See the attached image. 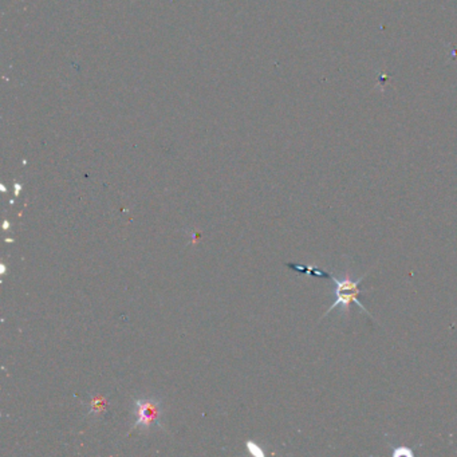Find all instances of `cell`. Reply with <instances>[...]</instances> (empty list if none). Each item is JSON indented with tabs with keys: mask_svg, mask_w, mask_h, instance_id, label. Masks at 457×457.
<instances>
[{
	"mask_svg": "<svg viewBox=\"0 0 457 457\" xmlns=\"http://www.w3.org/2000/svg\"><path fill=\"white\" fill-rule=\"evenodd\" d=\"M8 227H10V224H8V221H5V223L3 224V228L7 229V228H8Z\"/></svg>",
	"mask_w": 457,
	"mask_h": 457,
	"instance_id": "8992f818",
	"label": "cell"
},
{
	"mask_svg": "<svg viewBox=\"0 0 457 457\" xmlns=\"http://www.w3.org/2000/svg\"><path fill=\"white\" fill-rule=\"evenodd\" d=\"M133 414L136 421L130 432L136 428H140V431H150L154 428L163 429V405L156 397L137 398L133 404Z\"/></svg>",
	"mask_w": 457,
	"mask_h": 457,
	"instance_id": "7a4b0ae2",
	"label": "cell"
},
{
	"mask_svg": "<svg viewBox=\"0 0 457 457\" xmlns=\"http://www.w3.org/2000/svg\"><path fill=\"white\" fill-rule=\"evenodd\" d=\"M326 278H330L333 279V282L336 283V289H334V296H336V302L331 305V307L329 310L326 311V314L323 316H326L327 314H330L331 311L336 310L338 307H342V309H350V306L354 303L357 305L362 311H365L366 314H369L371 316L370 311L366 309L363 303H362L361 300H360V295L362 292H365V289H360V285H361V282L365 279L366 276H362L360 279L353 280L350 278H343V279H339V278H337L334 275L329 274V272H326Z\"/></svg>",
	"mask_w": 457,
	"mask_h": 457,
	"instance_id": "6da1fadb",
	"label": "cell"
},
{
	"mask_svg": "<svg viewBox=\"0 0 457 457\" xmlns=\"http://www.w3.org/2000/svg\"><path fill=\"white\" fill-rule=\"evenodd\" d=\"M90 405H92V410L89 411V413H94V411L99 413L105 408V401H102L101 398H94Z\"/></svg>",
	"mask_w": 457,
	"mask_h": 457,
	"instance_id": "3957f363",
	"label": "cell"
},
{
	"mask_svg": "<svg viewBox=\"0 0 457 457\" xmlns=\"http://www.w3.org/2000/svg\"><path fill=\"white\" fill-rule=\"evenodd\" d=\"M247 449H248L249 452L252 453V455H255V456H263V453H262V451H260V448L258 447L256 444H254L252 441H247Z\"/></svg>",
	"mask_w": 457,
	"mask_h": 457,
	"instance_id": "277c9868",
	"label": "cell"
},
{
	"mask_svg": "<svg viewBox=\"0 0 457 457\" xmlns=\"http://www.w3.org/2000/svg\"><path fill=\"white\" fill-rule=\"evenodd\" d=\"M19 191H21V185H18V184H16V185H15V196H18V194H19Z\"/></svg>",
	"mask_w": 457,
	"mask_h": 457,
	"instance_id": "5b68a950",
	"label": "cell"
}]
</instances>
